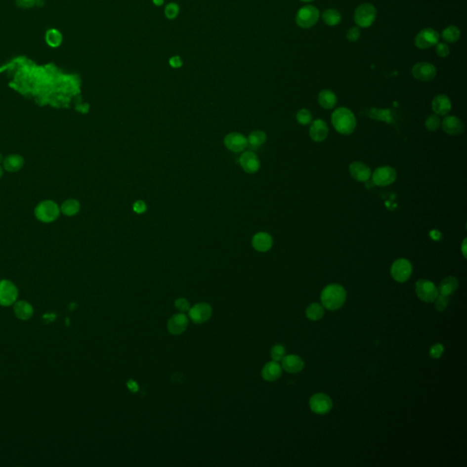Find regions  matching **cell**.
<instances>
[{"label": "cell", "mask_w": 467, "mask_h": 467, "mask_svg": "<svg viewBox=\"0 0 467 467\" xmlns=\"http://www.w3.org/2000/svg\"><path fill=\"white\" fill-rule=\"evenodd\" d=\"M346 290L339 284L328 285L320 295L322 306L329 310H336L341 308L346 301Z\"/></svg>", "instance_id": "obj_1"}, {"label": "cell", "mask_w": 467, "mask_h": 467, "mask_svg": "<svg viewBox=\"0 0 467 467\" xmlns=\"http://www.w3.org/2000/svg\"><path fill=\"white\" fill-rule=\"evenodd\" d=\"M331 122L338 132L349 135L355 130L357 122L353 113L345 107L338 108L331 115Z\"/></svg>", "instance_id": "obj_2"}, {"label": "cell", "mask_w": 467, "mask_h": 467, "mask_svg": "<svg viewBox=\"0 0 467 467\" xmlns=\"http://www.w3.org/2000/svg\"><path fill=\"white\" fill-rule=\"evenodd\" d=\"M60 208L53 201L46 200L40 203L35 208V216L43 223H51L59 217Z\"/></svg>", "instance_id": "obj_3"}, {"label": "cell", "mask_w": 467, "mask_h": 467, "mask_svg": "<svg viewBox=\"0 0 467 467\" xmlns=\"http://www.w3.org/2000/svg\"><path fill=\"white\" fill-rule=\"evenodd\" d=\"M376 15L377 11L373 5L369 3L361 4L355 10V22L361 28H368L373 25Z\"/></svg>", "instance_id": "obj_4"}, {"label": "cell", "mask_w": 467, "mask_h": 467, "mask_svg": "<svg viewBox=\"0 0 467 467\" xmlns=\"http://www.w3.org/2000/svg\"><path fill=\"white\" fill-rule=\"evenodd\" d=\"M413 273V266L411 262L406 258H399L394 261L390 267V274L392 278L399 282L404 283L411 278Z\"/></svg>", "instance_id": "obj_5"}, {"label": "cell", "mask_w": 467, "mask_h": 467, "mask_svg": "<svg viewBox=\"0 0 467 467\" xmlns=\"http://www.w3.org/2000/svg\"><path fill=\"white\" fill-rule=\"evenodd\" d=\"M416 295L423 301L433 302L439 295L438 288L428 279H419L415 284Z\"/></svg>", "instance_id": "obj_6"}, {"label": "cell", "mask_w": 467, "mask_h": 467, "mask_svg": "<svg viewBox=\"0 0 467 467\" xmlns=\"http://www.w3.org/2000/svg\"><path fill=\"white\" fill-rule=\"evenodd\" d=\"M319 18V11L317 7L305 6L297 13L296 22L302 29H309L318 22Z\"/></svg>", "instance_id": "obj_7"}, {"label": "cell", "mask_w": 467, "mask_h": 467, "mask_svg": "<svg viewBox=\"0 0 467 467\" xmlns=\"http://www.w3.org/2000/svg\"><path fill=\"white\" fill-rule=\"evenodd\" d=\"M333 406L331 398L325 393H316L309 400V407L314 414L324 415L329 414Z\"/></svg>", "instance_id": "obj_8"}, {"label": "cell", "mask_w": 467, "mask_h": 467, "mask_svg": "<svg viewBox=\"0 0 467 467\" xmlns=\"http://www.w3.org/2000/svg\"><path fill=\"white\" fill-rule=\"evenodd\" d=\"M440 36L436 30L426 28L421 30L415 38V46L421 49H426L437 44Z\"/></svg>", "instance_id": "obj_9"}, {"label": "cell", "mask_w": 467, "mask_h": 467, "mask_svg": "<svg viewBox=\"0 0 467 467\" xmlns=\"http://www.w3.org/2000/svg\"><path fill=\"white\" fill-rule=\"evenodd\" d=\"M396 170L390 166L379 167L373 171V183L379 186H387L396 180Z\"/></svg>", "instance_id": "obj_10"}, {"label": "cell", "mask_w": 467, "mask_h": 467, "mask_svg": "<svg viewBox=\"0 0 467 467\" xmlns=\"http://www.w3.org/2000/svg\"><path fill=\"white\" fill-rule=\"evenodd\" d=\"M188 312L189 318L194 323L203 324L210 319L213 313V309L209 304L202 302L190 308Z\"/></svg>", "instance_id": "obj_11"}, {"label": "cell", "mask_w": 467, "mask_h": 467, "mask_svg": "<svg viewBox=\"0 0 467 467\" xmlns=\"http://www.w3.org/2000/svg\"><path fill=\"white\" fill-rule=\"evenodd\" d=\"M414 77L421 82H431L436 77V68L429 62H419L413 67Z\"/></svg>", "instance_id": "obj_12"}, {"label": "cell", "mask_w": 467, "mask_h": 467, "mask_svg": "<svg viewBox=\"0 0 467 467\" xmlns=\"http://www.w3.org/2000/svg\"><path fill=\"white\" fill-rule=\"evenodd\" d=\"M18 297L17 287L8 280L0 281V305L10 306Z\"/></svg>", "instance_id": "obj_13"}, {"label": "cell", "mask_w": 467, "mask_h": 467, "mask_svg": "<svg viewBox=\"0 0 467 467\" xmlns=\"http://www.w3.org/2000/svg\"><path fill=\"white\" fill-rule=\"evenodd\" d=\"M189 319L184 313L174 314L168 320L167 329L172 335H180L186 331Z\"/></svg>", "instance_id": "obj_14"}, {"label": "cell", "mask_w": 467, "mask_h": 467, "mask_svg": "<svg viewBox=\"0 0 467 467\" xmlns=\"http://www.w3.org/2000/svg\"><path fill=\"white\" fill-rule=\"evenodd\" d=\"M349 171L351 177L361 183L367 182L372 176V171L370 167L361 162H354L350 164Z\"/></svg>", "instance_id": "obj_15"}, {"label": "cell", "mask_w": 467, "mask_h": 467, "mask_svg": "<svg viewBox=\"0 0 467 467\" xmlns=\"http://www.w3.org/2000/svg\"><path fill=\"white\" fill-rule=\"evenodd\" d=\"M329 134V128L325 121L321 119H317L312 122L309 128V135L314 142L324 141Z\"/></svg>", "instance_id": "obj_16"}, {"label": "cell", "mask_w": 467, "mask_h": 467, "mask_svg": "<svg viewBox=\"0 0 467 467\" xmlns=\"http://www.w3.org/2000/svg\"><path fill=\"white\" fill-rule=\"evenodd\" d=\"M443 130L449 135H460L465 130V125L461 120L456 116H446L443 121Z\"/></svg>", "instance_id": "obj_17"}, {"label": "cell", "mask_w": 467, "mask_h": 467, "mask_svg": "<svg viewBox=\"0 0 467 467\" xmlns=\"http://www.w3.org/2000/svg\"><path fill=\"white\" fill-rule=\"evenodd\" d=\"M225 144L227 149L235 153H239L248 146L247 138L237 132L229 133L225 138Z\"/></svg>", "instance_id": "obj_18"}, {"label": "cell", "mask_w": 467, "mask_h": 467, "mask_svg": "<svg viewBox=\"0 0 467 467\" xmlns=\"http://www.w3.org/2000/svg\"><path fill=\"white\" fill-rule=\"evenodd\" d=\"M305 362L297 355H285L282 359V368L290 373H300L304 369Z\"/></svg>", "instance_id": "obj_19"}, {"label": "cell", "mask_w": 467, "mask_h": 467, "mask_svg": "<svg viewBox=\"0 0 467 467\" xmlns=\"http://www.w3.org/2000/svg\"><path fill=\"white\" fill-rule=\"evenodd\" d=\"M240 165L243 169L249 173H254L258 171L260 167V162L257 156L251 151L246 152L240 158Z\"/></svg>", "instance_id": "obj_20"}, {"label": "cell", "mask_w": 467, "mask_h": 467, "mask_svg": "<svg viewBox=\"0 0 467 467\" xmlns=\"http://www.w3.org/2000/svg\"><path fill=\"white\" fill-rule=\"evenodd\" d=\"M282 374V367L278 364V361H269L262 369L261 375L262 378L266 382H275L280 378Z\"/></svg>", "instance_id": "obj_21"}, {"label": "cell", "mask_w": 467, "mask_h": 467, "mask_svg": "<svg viewBox=\"0 0 467 467\" xmlns=\"http://www.w3.org/2000/svg\"><path fill=\"white\" fill-rule=\"evenodd\" d=\"M432 109L435 114L445 115L449 113L452 109V102L448 96L445 94H439L433 98L432 101Z\"/></svg>", "instance_id": "obj_22"}, {"label": "cell", "mask_w": 467, "mask_h": 467, "mask_svg": "<svg viewBox=\"0 0 467 467\" xmlns=\"http://www.w3.org/2000/svg\"><path fill=\"white\" fill-rule=\"evenodd\" d=\"M252 245L254 249L259 252H266L272 248L273 239L267 233L261 232L256 234L252 240Z\"/></svg>", "instance_id": "obj_23"}, {"label": "cell", "mask_w": 467, "mask_h": 467, "mask_svg": "<svg viewBox=\"0 0 467 467\" xmlns=\"http://www.w3.org/2000/svg\"><path fill=\"white\" fill-rule=\"evenodd\" d=\"M458 289V280L455 277H447L442 280L439 285L438 291L443 296L449 297L454 294Z\"/></svg>", "instance_id": "obj_24"}, {"label": "cell", "mask_w": 467, "mask_h": 467, "mask_svg": "<svg viewBox=\"0 0 467 467\" xmlns=\"http://www.w3.org/2000/svg\"><path fill=\"white\" fill-rule=\"evenodd\" d=\"M319 105L324 109L330 110L334 108L337 103V96L330 89H324L319 94Z\"/></svg>", "instance_id": "obj_25"}, {"label": "cell", "mask_w": 467, "mask_h": 467, "mask_svg": "<svg viewBox=\"0 0 467 467\" xmlns=\"http://www.w3.org/2000/svg\"><path fill=\"white\" fill-rule=\"evenodd\" d=\"M24 165V160L20 155L12 154L4 159L3 166L6 171L15 172L20 170Z\"/></svg>", "instance_id": "obj_26"}, {"label": "cell", "mask_w": 467, "mask_h": 467, "mask_svg": "<svg viewBox=\"0 0 467 467\" xmlns=\"http://www.w3.org/2000/svg\"><path fill=\"white\" fill-rule=\"evenodd\" d=\"M14 312L18 319L26 320L32 316L33 308L28 302L18 301L14 305Z\"/></svg>", "instance_id": "obj_27"}, {"label": "cell", "mask_w": 467, "mask_h": 467, "mask_svg": "<svg viewBox=\"0 0 467 467\" xmlns=\"http://www.w3.org/2000/svg\"><path fill=\"white\" fill-rule=\"evenodd\" d=\"M322 19L329 26H336L340 23L341 15L336 9L329 8L322 13Z\"/></svg>", "instance_id": "obj_28"}, {"label": "cell", "mask_w": 467, "mask_h": 467, "mask_svg": "<svg viewBox=\"0 0 467 467\" xmlns=\"http://www.w3.org/2000/svg\"><path fill=\"white\" fill-rule=\"evenodd\" d=\"M306 316L310 320H319L324 316V308L319 303H312L306 309Z\"/></svg>", "instance_id": "obj_29"}, {"label": "cell", "mask_w": 467, "mask_h": 467, "mask_svg": "<svg viewBox=\"0 0 467 467\" xmlns=\"http://www.w3.org/2000/svg\"><path fill=\"white\" fill-rule=\"evenodd\" d=\"M461 32L456 26H449L442 32V38L448 43H455L460 39Z\"/></svg>", "instance_id": "obj_30"}, {"label": "cell", "mask_w": 467, "mask_h": 467, "mask_svg": "<svg viewBox=\"0 0 467 467\" xmlns=\"http://www.w3.org/2000/svg\"><path fill=\"white\" fill-rule=\"evenodd\" d=\"M266 133L262 130H255L253 131L249 137L248 140V144L251 148H258L264 142H266Z\"/></svg>", "instance_id": "obj_31"}, {"label": "cell", "mask_w": 467, "mask_h": 467, "mask_svg": "<svg viewBox=\"0 0 467 467\" xmlns=\"http://www.w3.org/2000/svg\"><path fill=\"white\" fill-rule=\"evenodd\" d=\"M80 207H81L80 204L77 200L70 199L61 205L60 211L68 216H72V215H75L80 211Z\"/></svg>", "instance_id": "obj_32"}, {"label": "cell", "mask_w": 467, "mask_h": 467, "mask_svg": "<svg viewBox=\"0 0 467 467\" xmlns=\"http://www.w3.org/2000/svg\"><path fill=\"white\" fill-rule=\"evenodd\" d=\"M45 39H46L47 45L52 47H59L62 42L61 33L59 30H55V29L47 30Z\"/></svg>", "instance_id": "obj_33"}, {"label": "cell", "mask_w": 467, "mask_h": 467, "mask_svg": "<svg viewBox=\"0 0 467 467\" xmlns=\"http://www.w3.org/2000/svg\"><path fill=\"white\" fill-rule=\"evenodd\" d=\"M297 121L302 125H309L312 122V114L307 109H301L297 113Z\"/></svg>", "instance_id": "obj_34"}, {"label": "cell", "mask_w": 467, "mask_h": 467, "mask_svg": "<svg viewBox=\"0 0 467 467\" xmlns=\"http://www.w3.org/2000/svg\"><path fill=\"white\" fill-rule=\"evenodd\" d=\"M440 125H441V120L439 119L436 114H432L426 119V129L430 130V131H434V130H437L438 128L440 127Z\"/></svg>", "instance_id": "obj_35"}, {"label": "cell", "mask_w": 467, "mask_h": 467, "mask_svg": "<svg viewBox=\"0 0 467 467\" xmlns=\"http://www.w3.org/2000/svg\"><path fill=\"white\" fill-rule=\"evenodd\" d=\"M286 355V349L281 344H277L271 349V358L273 361H280L284 358Z\"/></svg>", "instance_id": "obj_36"}, {"label": "cell", "mask_w": 467, "mask_h": 467, "mask_svg": "<svg viewBox=\"0 0 467 467\" xmlns=\"http://www.w3.org/2000/svg\"><path fill=\"white\" fill-rule=\"evenodd\" d=\"M178 13H179V6L177 4L170 3L166 6L165 14H166V18L173 19L177 17Z\"/></svg>", "instance_id": "obj_37"}, {"label": "cell", "mask_w": 467, "mask_h": 467, "mask_svg": "<svg viewBox=\"0 0 467 467\" xmlns=\"http://www.w3.org/2000/svg\"><path fill=\"white\" fill-rule=\"evenodd\" d=\"M435 308L437 309L438 311L442 312L445 310L447 308V306L449 304V298L448 297L443 296V295H438L437 297L435 298Z\"/></svg>", "instance_id": "obj_38"}, {"label": "cell", "mask_w": 467, "mask_h": 467, "mask_svg": "<svg viewBox=\"0 0 467 467\" xmlns=\"http://www.w3.org/2000/svg\"><path fill=\"white\" fill-rule=\"evenodd\" d=\"M444 345L441 343H435L431 347L429 353L432 359H439L442 357V355L444 354Z\"/></svg>", "instance_id": "obj_39"}, {"label": "cell", "mask_w": 467, "mask_h": 467, "mask_svg": "<svg viewBox=\"0 0 467 467\" xmlns=\"http://www.w3.org/2000/svg\"><path fill=\"white\" fill-rule=\"evenodd\" d=\"M174 306L175 308H177L179 311H181L182 313H184V312H187L189 311L190 308V303L186 298H183V297H179L177 298L175 302H174Z\"/></svg>", "instance_id": "obj_40"}, {"label": "cell", "mask_w": 467, "mask_h": 467, "mask_svg": "<svg viewBox=\"0 0 467 467\" xmlns=\"http://www.w3.org/2000/svg\"><path fill=\"white\" fill-rule=\"evenodd\" d=\"M436 53L441 58H446L450 53V48L445 43H437L436 45Z\"/></svg>", "instance_id": "obj_41"}, {"label": "cell", "mask_w": 467, "mask_h": 467, "mask_svg": "<svg viewBox=\"0 0 467 467\" xmlns=\"http://www.w3.org/2000/svg\"><path fill=\"white\" fill-rule=\"evenodd\" d=\"M361 37V31H360V29L357 28V27H353L351 29H349L347 32V39L349 40V42H356L360 39Z\"/></svg>", "instance_id": "obj_42"}, {"label": "cell", "mask_w": 467, "mask_h": 467, "mask_svg": "<svg viewBox=\"0 0 467 467\" xmlns=\"http://www.w3.org/2000/svg\"><path fill=\"white\" fill-rule=\"evenodd\" d=\"M16 4L20 8H31L37 5V0H16Z\"/></svg>", "instance_id": "obj_43"}, {"label": "cell", "mask_w": 467, "mask_h": 467, "mask_svg": "<svg viewBox=\"0 0 467 467\" xmlns=\"http://www.w3.org/2000/svg\"><path fill=\"white\" fill-rule=\"evenodd\" d=\"M169 64L174 69L181 68L183 66V60L179 56H173L171 59H169Z\"/></svg>", "instance_id": "obj_44"}, {"label": "cell", "mask_w": 467, "mask_h": 467, "mask_svg": "<svg viewBox=\"0 0 467 467\" xmlns=\"http://www.w3.org/2000/svg\"><path fill=\"white\" fill-rule=\"evenodd\" d=\"M133 210L138 213H144L146 211V205L145 203L143 201H137L136 203H134L133 205Z\"/></svg>", "instance_id": "obj_45"}, {"label": "cell", "mask_w": 467, "mask_h": 467, "mask_svg": "<svg viewBox=\"0 0 467 467\" xmlns=\"http://www.w3.org/2000/svg\"><path fill=\"white\" fill-rule=\"evenodd\" d=\"M462 253H463L465 257H467V238L464 240V242L462 244Z\"/></svg>", "instance_id": "obj_46"}, {"label": "cell", "mask_w": 467, "mask_h": 467, "mask_svg": "<svg viewBox=\"0 0 467 467\" xmlns=\"http://www.w3.org/2000/svg\"><path fill=\"white\" fill-rule=\"evenodd\" d=\"M154 5L155 6H162L164 4V0H153Z\"/></svg>", "instance_id": "obj_47"}, {"label": "cell", "mask_w": 467, "mask_h": 467, "mask_svg": "<svg viewBox=\"0 0 467 467\" xmlns=\"http://www.w3.org/2000/svg\"><path fill=\"white\" fill-rule=\"evenodd\" d=\"M3 162H4V158H3L2 154H0V164H1V163H3Z\"/></svg>", "instance_id": "obj_48"}, {"label": "cell", "mask_w": 467, "mask_h": 467, "mask_svg": "<svg viewBox=\"0 0 467 467\" xmlns=\"http://www.w3.org/2000/svg\"><path fill=\"white\" fill-rule=\"evenodd\" d=\"M2 174H3V170H2V168H1V166H0V177L2 176Z\"/></svg>", "instance_id": "obj_49"}, {"label": "cell", "mask_w": 467, "mask_h": 467, "mask_svg": "<svg viewBox=\"0 0 467 467\" xmlns=\"http://www.w3.org/2000/svg\"><path fill=\"white\" fill-rule=\"evenodd\" d=\"M301 1H304V2H310V1H313V0H301Z\"/></svg>", "instance_id": "obj_50"}]
</instances>
